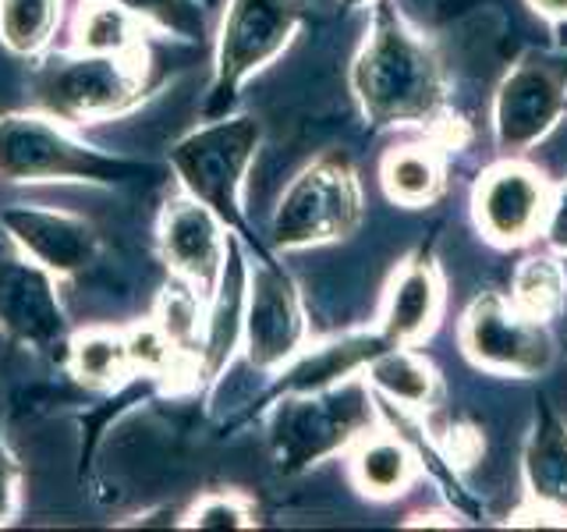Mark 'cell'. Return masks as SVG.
<instances>
[{
	"label": "cell",
	"instance_id": "8fae6325",
	"mask_svg": "<svg viewBox=\"0 0 567 532\" xmlns=\"http://www.w3.org/2000/svg\"><path fill=\"white\" fill-rule=\"evenodd\" d=\"M301 334H306V324H301L291 280L274 270V266H259L245 313L248 359L256 366H277L291 359L301 345Z\"/></svg>",
	"mask_w": 567,
	"mask_h": 532
},
{
	"label": "cell",
	"instance_id": "d6986e66",
	"mask_svg": "<svg viewBox=\"0 0 567 532\" xmlns=\"http://www.w3.org/2000/svg\"><path fill=\"white\" fill-rule=\"evenodd\" d=\"M203 291L192 288L188 280L177 277L171 288L159 295L156 301V316L153 324L159 327V334L177 348V355L192 351L199 345V334L206 330V319H203Z\"/></svg>",
	"mask_w": 567,
	"mask_h": 532
},
{
	"label": "cell",
	"instance_id": "44dd1931",
	"mask_svg": "<svg viewBox=\"0 0 567 532\" xmlns=\"http://www.w3.org/2000/svg\"><path fill=\"white\" fill-rule=\"evenodd\" d=\"M564 270L554 259H528L514 277V306L528 319H546L564 301Z\"/></svg>",
	"mask_w": 567,
	"mask_h": 532
},
{
	"label": "cell",
	"instance_id": "ffe728a7",
	"mask_svg": "<svg viewBox=\"0 0 567 532\" xmlns=\"http://www.w3.org/2000/svg\"><path fill=\"white\" fill-rule=\"evenodd\" d=\"M383 185L390 192V200H398L404 206H419L425 200H433L440 188V167L433 153H425L422 146L394 150L383 164Z\"/></svg>",
	"mask_w": 567,
	"mask_h": 532
},
{
	"label": "cell",
	"instance_id": "5bb4252c",
	"mask_svg": "<svg viewBox=\"0 0 567 532\" xmlns=\"http://www.w3.org/2000/svg\"><path fill=\"white\" fill-rule=\"evenodd\" d=\"M557 85L543 71H522L504 89L501 100V129L507 142L536 139L557 114Z\"/></svg>",
	"mask_w": 567,
	"mask_h": 532
},
{
	"label": "cell",
	"instance_id": "7a4b0ae2",
	"mask_svg": "<svg viewBox=\"0 0 567 532\" xmlns=\"http://www.w3.org/2000/svg\"><path fill=\"white\" fill-rule=\"evenodd\" d=\"M146 68L142 53L111 58V53H82L79 58L47 61L35 71V100L53 117L64 121H103L124 114L142 96Z\"/></svg>",
	"mask_w": 567,
	"mask_h": 532
},
{
	"label": "cell",
	"instance_id": "484cf974",
	"mask_svg": "<svg viewBox=\"0 0 567 532\" xmlns=\"http://www.w3.org/2000/svg\"><path fill=\"white\" fill-rule=\"evenodd\" d=\"M14 514V466L0 448V522H8Z\"/></svg>",
	"mask_w": 567,
	"mask_h": 532
},
{
	"label": "cell",
	"instance_id": "d4e9b609",
	"mask_svg": "<svg viewBox=\"0 0 567 532\" xmlns=\"http://www.w3.org/2000/svg\"><path fill=\"white\" fill-rule=\"evenodd\" d=\"M185 525L188 529H245V525H252V511H248L241 497L213 493V497H203V501L188 511Z\"/></svg>",
	"mask_w": 567,
	"mask_h": 532
},
{
	"label": "cell",
	"instance_id": "9a60e30c",
	"mask_svg": "<svg viewBox=\"0 0 567 532\" xmlns=\"http://www.w3.org/2000/svg\"><path fill=\"white\" fill-rule=\"evenodd\" d=\"M436 309H440V288L433 270L408 266L394 280V291L386 298V313H383L386 337H394V341H419L433 327Z\"/></svg>",
	"mask_w": 567,
	"mask_h": 532
},
{
	"label": "cell",
	"instance_id": "ac0fdd59",
	"mask_svg": "<svg viewBox=\"0 0 567 532\" xmlns=\"http://www.w3.org/2000/svg\"><path fill=\"white\" fill-rule=\"evenodd\" d=\"M354 483L372 497H390L401 493L412 479V454H408L398 440L390 437H372L362 443V451L351 461Z\"/></svg>",
	"mask_w": 567,
	"mask_h": 532
},
{
	"label": "cell",
	"instance_id": "603a6c76",
	"mask_svg": "<svg viewBox=\"0 0 567 532\" xmlns=\"http://www.w3.org/2000/svg\"><path fill=\"white\" fill-rule=\"evenodd\" d=\"M121 8H128L135 18L150 22L164 32L185 35V40H195L203 35V4L199 0H117Z\"/></svg>",
	"mask_w": 567,
	"mask_h": 532
},
{
	"label": "cell",
	"instance_id": "4fadbf2b",
	"mask_svg": "<svg viewBox=\"0 0 567 532\" xmlns=\"http://www.w3.org/2000/svg\"><path fill=\"white\" fill-rule=\"evenodd\" d=\"M142 18H135L117 0H85L75 14V47L82 53H111L135 58L142 53Z\"/></svg>",
	"mask_w": 567,
	"mask_h": 532
},
{
	"label": "cell",
	"instance_id": "3957f363",
	"mask_svg": "<svg viewBox=\"0 0 567 532\" xmlns=\"http://www.w3.org/2000/svg\"><path fill=\"white\" fill-rule=\"evenodd\" d=\"M259 146V124L252 117L213 121L195 129L171 150V164L188 195L206 203L220 221L238 217V192Z\"/></svg>",
	"mask_w": 567,
	"mask_h": 532
},
{
	"label": "cell",
	"instance_id": "ba28073f",
	"mask_svg": "<svg viewBox=\"0 0 567 532\" xmlns=\"http://www.w3.org/2000/svg\"><path fill=\"white\" fill-rule=\"evenodd\" d=\"M0 224L8 227L11 242L22 248L25 259L43 266L53 277L79 274L96 256V231L71 213L14 206L0 217Z\"/></svg>",
	"mask_w": 567,
	"mask_h": 532
},
{
	"label": "cell",
	"instance_id": "7c38bea8",
	"mask_svg": "<svg viewBox=\"0 0 567 532\" xmlns=\"http://www.w3.org/2000/svg\"><path fill=\"white\" fill-rule=\"evenodd\" d=\"M478 224L496 242H525L546 217V192L539 174L504 164L489 171L475 192Z\"/></svg>",
	"mask_w": 567,
	"mask_h": 532
},
{
	"label": "cell",
	"instance_id": "e0dca14e",
	"mask_svg": "<svg viewBox=\"0 0 567 532\" xmlns=\"http://www.w3.org/2000/svg\"><path fill=\"white\" fill-rule=\"evenodd\" d=\"M61 18V0H0V40L8 50L32 58L40 53Z\"/></svg>",
	"mask_w": 567,
	"mask_h": 532
},
{
	"label": "cell",
	"instance_id": "9c48e42d",
	"mask_svg": "<svg viewBox=\"0 0 567 532\" xmlns=\"http://www.w3.org/2000/svg\"><path fill=\"white\" fill-rule=\"evenodd\" d=\"M465 348L472 351L475 362L507 372L543 369L549 359V345L546 334L539 330V319L511 313L501 298H483L472 309L465 324Z\"/></svg>",
	"mask_w": 567,
	"mask_h": 532
},
{
	"label": "cell",
	"instance_id": "30bf717a",
	"mask_svg": "<svg viewBox=\"0 0 567 532\" xmlns=\"http://www.w3.org/2000/svg\"><path fill=\"white\" fill-rule=\"evenodd\" d=\"M0 327L32 348H47L64 334V316L53 295V274L32 259L0 263Z\"/></svg>",
	"mask_w": 567,
	"mask_h": 532
},
{
	"label": "cell",
	"instance_id": "7402d4cb",
	"mask_svg": "<svg viewBox=\"0 0 567 532\" xmlns=\"http://www.w3.org/2000/svg\"><path fill=\"white\" fill-rule=\"evenodd\" d=\"M372 380H377L390 398H398L404 405H422L433 395V372L408 351L380 355V359L372 362Z\"/></svg>",
	"mask_w": 567,
	"mask_h": 532
},
{
	"label": "cell",
	"instance_id": "5b68a950",
	"mask_svg": "<svg viewBox=\"0 0 567 532\" xmlns=\"http://www.w3.org/2000/svg\"><path fill=\"white\" fill-rule=\"evenodd\" d=\"M298 22L291 0H230L217 47V93L230 96L235 85L284 50Z\"/></svg>",
	"mask_w": 567,
	"mask_h": 532
},
{
	"label": "cell",
	"instance_id": "cb8c5ba5",
	"mask_svg": "<svg viewBox=\"0 0 567 532\" xmlns=\"http://www.w3.org/2000/svg\"><path fill=\"white\" fill-rule=\"evenodd\" d=\"M124 345H128V362L132 369H142V372H153V377H164V372L174 366L177 359V348L167 341L164 334H159L156 324L150 327H135L128 337H124Z\"/></svg>",
	"mask_w": 567,
	"mask_h": 532
},
{
	"label": "cell",
	"instance_id": "83f0119b",
	"mask_svg": "<svg viewBox=\"0 0 567 532\" xmlns=\"http://www.w3.org/2000/svg\"><path fill=\"white\" fill-rule=\"evenodd\" d=\"M543 14H557V18H564L567 14V0H532Z\"/></svg>",
	"mask_w": 567,
	"mask_h": 532
},
{
	"label": "cell",
	"instance_id": "52a82bcc",
	"mask_svg": "<svg viewBox=\"0 0 567 532\" xmlns=\"http://www.w3.org/2000/svg\"><path fill=\"white\" fill-rule=\"evenodd\" d=\"M159 248L174 270V277L188 280L203 295H213L217 280L224 277L227 263V242H224V221L195 195L174 200L159 221Z\"/></svg>",
	"mask_w": 567,
	"mask_h": 532
},
{
	"label": "cell",
	"instance_id": "2e32d148",
	"mask_svg": "<svg viewBox=\"0 0 567 532\" xmlns=\"http://www.w3.org/2000/svg\"><path fill=\"white\" fill-rule=\"evenodd\" d=\"M128 345L121 334L111 330H85L71 341V372L85 387H114L128 377Z\"/></svg>",
	"mask_w": 567,
	"mask_h": 532
},
{
	"label": "cell",
	"instance_id": "277c9868",
	"mask_svg": "<svg viewBox=\"0 0 567 532\" xmlns=\"http://www.w3.org/2000/svg\"><path fill=\"white\" fill-rule=\"evenodd\" d=\"M354 217H359V188L348 167L341 160H319L284 192L274 217V238L284 248L341 238Z\"/></svg>",
	"mask_w": 567,
	"mask_h": 532
},
{
	"label": "cell",
	"instance_id": "6da1fadb",
	"mask_svg": "<svg viewBox=\"0 0 567 532\" xmlns=\"http://www.w3.org/2000/svg\"><path fill=\"white\" fill-rule=\"evenodd\" d=\"M135 174V164L71 139L43 114L0 117V182H96L111 185Z\"/></svg>",
	"mask_w": 567,
	"mask_h": 532
},
{
	"label": "cell",
	"instance_id": "4316f807",
	"mask_svg": "<svg viewBox=\"0 0 567 532\" xmlns=\"http://www.w3.org/2000/svg\"><path fill=\"white\" fill-rule=\"evenodd\" d=\"M549 242L567 253V192L557 200V206L549 209Z\"/></svg>",
	"mask_w": 567,
	"mask_h": 532
},
{
	"label": "cell",
	"instance_id": "8992f818",
	"mask_svg": "<svg viewBox=\"0 0 567 532\" xmlns=\"http://www.w3.org/2000/svg\"><path fill=\"white\" fill-rule=\"evenodd\" d=\"M359 89L377 117H408L433 103V68L401 32L383 29L359 64Z\"/></svg>",
	"mask_w": 567,
	"mask_h": 532
}]
</instances>
